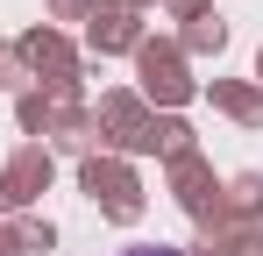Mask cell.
Segmentation results:
<instances>
[{"label":"cell","mask_w":263,"mask_h":256,"mask_svg":"<svg viewBox=\"0 0 263 256\" xmlns=\"http://www.w3.org/2000/svg\"><path fill=\"white\" fill-rule=\"evenodd\" d=\"M135 256H171V249H135Z\"/></svg>","instance_id":"cell-1"}]
</instances>
